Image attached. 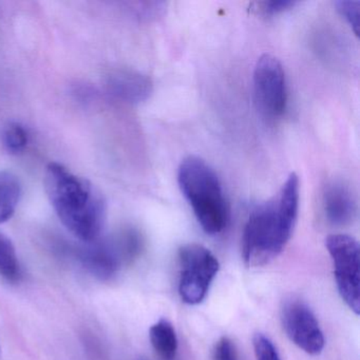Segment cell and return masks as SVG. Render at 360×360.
Returning <instances> with one entry per match:
<instances>
[{"mask_svg": "<svg viewBox=\"0 0 360 360\" xmlns=\"http://www.w3.org/2000/svg\"><path fill=\"white\" fill-rule=\"evenodd\" d=\"M81 259L88 271L101 280L110 279L124 264L115 243L98 244L86 248Z\"/></svg>", "mask_w": 360, "mask_h": 360, "instance_id": "10", "label": "cell"}, {"mask_svg": "<svg viewBox=\"0 0 360 360\" xmlns=\"http://www.w3.org/2000/svg\"><path fill=\"white\" fill-rule=\"evenodd\" d=\"M299 191L298 176L290 174L275 198L250 212L242 239L248 266H264L281 254L296 224Z\"/></svg>", "mask_w": 360, "mask_h": 360, "instance_id": "1", "label": "cell"}, {"mask_svg": "<svg viewBox=\"0 0 360 360\" xmlns=\"http://www.w3.org/2000/svg\"><path fill=\"white\" fill-rule=\"evenodd\" d=\"M149 338L158 355L163 360H174L178 352V336L172 322L160 319L151 326Z\"/></svg>", "mask_w": 360, "mask_h": 360, "instance_id": "11", "label": "cell"}, {"mask_svg": "<svg viewBox=\"0 0 360 360\" xmlns=\"http://www.w3.org/2000/svg\"><path fill=\"white\" fill-rule=\"evenodd\" d=\"M254 96L257 108L264 117L276 119L286 109L285 73L281 63L271 54H263L254 69Z\"/></svg>", "mask_w": 360, "mask_h": 360, "instance_id": "6", "label": "cell"}, {"mask_svg": "<svg viewBox=\"0 0 360 360\" xmlns=\"http://www.w3.org/2000/svg\"><path fill=\"white\" fill-rule=\"evenodd\" d=\"M212 360H239L237 347L229 337H222L217 341L212 351Z\"/></svg>", "mask_w": 360, "mask_h": 360, "instance_id": "17", "label": "cell"}, {"mask_svg": "<svg viewBox=\"0 0 360 360\" xmlns=\"http://www.w3.org/2000/svg\"><path fill=\"white\" fill-rule=\"evenodd\" d=\"M0 276L9 282H18L22 278V267L15 248L3 233H0Z\"/></svg>", "mask_w": 360, "mask_h": 360, "instance_id": "13", "label": "cell"}, {"mask_svg": "<svg viewBox=\"0 0 360 360\" xmlns=\"http://www.w3.org/2000/svg\"><path fill=\"white\" fill-rule=\"evenodd\" d=\"M296 5L295 1L290 0H273V1H261V3H255L254 10L262 15H274V14L280 13L285 11L290 8Z\"/></svg>", "mask_w": 360, "mask_h": 360, "instance_id": "18", "label": "cell"}, {"mask_svg": "<svg viewBox=\"0 0 360 360\" xmlns=\"http://www.w3.org/2000/svg\"><path fill=\"white\" fill-rule=\"evenodd\" d=\"M326 246L334 265L339 295L349 309L359 315V244L351 236L335 233L326 238Z\"/></svg>", "mask_w": 360, "mask_h": 360, "instance_id": "5", "label": "cell"}, {"mask_svg": "<svg viewBox=\"0 0 360 360\" xmlns=\"http://www.w3.org/2000/svg\"><path fill=\"white\" fill-rule=\"evenodd\" d=\"M178 182L202 229L208 235L220 233L229 212L216 172L203 160L189 155L179 167Z\"/></svg>", "mask_w": 360, "mask_h": 360, "instance_id": "3", "label": "cell"}, {"mask_svg": "<svg viewBox=\"0 0 360 360\" xmlns=\"http://www.w3.org/2000/svg\"><path fill=\"white\" fill-rule=\"evenodd\" d=\"M178 256L180 265L179 295L186 304H199L206 298L212 282L220 269V263L216 256L201 244L181 246Z\"/></svg>", "mask_w": 360, "mask_h": 360, "instance_id": "4", "label": "cell"}, {"mask_svg": "<svg viewBox=\"0 0 360 360\" xmlns=\"http://www.w3.org/2000/svg\"><path fill=\"white\" fill-rule=\"evenodd\" d=\"M337 11L347 20V24L353 29L356 35H359L360 28V3L351 0H340L336 1Z\"/></svg>", "mask_w": 360, "mask_h": 360, "instance_id": "15", "label": "cell"}, {"mask_svg": "<svg viewBox=\"0 0 360 360\" xmlns=\"http://www.w3.org/2000/svg\"><path fill=\"white\" fill-rule=\"evenodd\" d=\"M322 204L326 218L335 226L349 224L357 214L355 195L341 181H332L324 187Z\"/></svg>", "mask_w": 360, "mask_h": 360, "instance_id": "8", "label": "cell"}, {"mask_svg": "<svg viewBox=\"0 0 360 360\" xmlns=\"http://www.w3.org/2000/svg\"><path fill=\"white\" fill-rule=\"evenodd\" d=\"M45 188L63 224L84 242H94L106 220V202L98 188L58 163L48 165Z\"/></svg>", "mask_w": 360, "mask_h": 360, "instance_id": "2", "label": "cell"}, {"mask_svg": "<svg viewBox=\"0 0 360 360\" xmlns=\"http://www.w3.org/2000/svg\"><path fill=\"white\" fill-rule=\"evenodd\" d=\"M4 142L10 153L18 155L26 148L28 144V134L20 124H11L5 130Z\"/></svg>", "mask_w": 360, "mask_h": 360, "instance_id": "14", "label": "cell"}, {"mask_svg": "<svg viewBox=\"0 0 360 360\" xmlns=\"http://www.w3.org/2000/svg\"><path fill=\"white\" fill-rule=\"evenodd\" d=\"M20 184L11 172H0V223L9 220L18 207Z\"/></svg>", "mask_w": 360, "mask_h": 360, "instance_id": "12", "label": "cell"}, {"mask_svg": "<svg viewBox=\"0 0 360 360\" xmlns=\"http://www.w3.org/2000/svg\"><path fill=\"white\" fill-rule=\"evenodd\" d=\"M282 326L288 338L309 355H319L326 345L323 332L311 307L300 299H290L281 309Z\"/></svg>", "mask_w": 360, "mask_h": 360, "instance_id": "7", "label": "cell"}, {"mask_svg": "<svg viewBox=\"0 0 360 360\" xmlns=\"http://www.w3.org/2000/svg\"><path fill=\"white\" fill-rule=\"evenodd\" d=\"M107 84L117 98L132 104L144 102L153 92L151 79L130 69H120L111 73Z\"/></svg>", "mask_w": 360, "mask_h": 360, "instance_id": "9", "label": "cell"}, {"mask_svg": "<svg viewBox=\"0 0 360 360\" xmlns=\"http://www.w3.org/2000/svg\"><path fill=\"white\" fill-rule=\"evenodd\" d=\"M257 360H282L273 341L264 334L257 333L252 338Z\"/></svg>", "mask_w": 360, "mask_h": 360, "instance_id": "16", "label": "cell"}]
</instances>
